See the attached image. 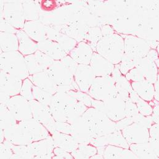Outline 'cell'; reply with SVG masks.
Returning a JSON list of instances; mask_svg holds the SVG:
<instances>
[{
  "label": "cell",
  "mask_w": 159,
  "mask_h": 159,
  "mask_svg": "<svg viewBox=\"0 0 159 159\" xmlns=\"http://www.w3.org/2000/svg\"><path fill=\"white\" fill-rule=\"evenodd\" d=\"M133 122L138 123L139 124H141L144 125V126L147 127L148 128H149L152 124H154V122L152 119L151 116H145L139 113V114L133 120Z\"/></svg>",
  "instance_id": "cell-51"
},
{
  "label": "cell",
  "mask_w": 159,
  "mask_h": 159,
  "mask_svg": "<svg viewBox=\"0 0 159 159\" xmlns=\"http://www.w3.org/2000/svg\"><path fill=\"white\" fill-rule=\"evenodd\" d=\"M159 104L156 105L153 107L152 113L151 114V117L154 123L159 124Z\"/></svg>",
  "instance_id": "cell-58"
},
{
  "label": "cell",
  "mask_w": 159,
  "mask_h": 159,
  "mask_svg": "<svg viewBox=\"0 0 159 159\" xmlns=\"http://www.w3.org/2000/svg\"><path fill=\"white\" fill-rule=\"evenodd\" d=\"M33 96L35 100L46 106H49L53 95L46 91L40 89L34 84Z\"/></svg>",
  "instance_id": "cell-42"
},
{
  "label": "cell",
  "mask_w": 159,
  "mask_h": 159,
  "mask_svg": "<svg viewBox=\"0 0 159 159\" xmlns=\"http://www.w3.org/2000/svg\"><path fill=\"white\" fill-rule=\"evenodd\" d=\"M121 131L129 146L147 143L149 139V128L138 123L133 122Z\"/></svg>",
  "instance_id": "cell-13"
},
{
  "label": "cell",
  "mask_w": 159,
  "mask_h": 159,
  "mask_svg": "<svg viewBox=\"0 0 159 159\" xmlns=\"http://www.w3.org/2000/svg\"><path fill=\"white\" fill-rule=\"evenodd\" d=\"M102 36H106V35H109L114 34L116 32L114 28L111 25H104L101 27Z\"/></svg>",
  "instance_id": "cell-57"
},
{
  "label": "cell",
  "mask_w": 159,
  "mask_h": 159,
  "mask_svg": "<svg viewBox=\"0 0 159 159\" xmlns=\"http://www.w3.org/2000/svg\"><path fill=\"white\" fill-rule=\"evenodd\" d=\"M116 88L117 96L121 98L125 101L129 98V91L132 88L131 82L126 79L125 75H122L116 81Z\"/></svg>",
  "instance_id": "cell-39"
},
{
  "label": "cell",
  "mask_w": 159,
  "mask_h": 159,
  "mask_svg": "<svg viewBox=\"0 0 159 159\" xmlns=\"http://www.w3.org/2000/svg\"><path fill=\"white\" fill-rule=\"evenodd\" d=\"M1 70L19 79H26L29 76L25 56L19 51L1 52Z\"/></svg>",
  "instance_id": "cell-4"
},
{
  "label": "cell",
  "mask_w": 159,
  "mask_h": 159,
  "mask_svg": "<svg viewBox=\"0 0 159 159\" xmlns=\"http://www.w3.org/2000/svg\"><path fill=\"white\" fill-rule=\"evenodd\" d=\"M4 134L5 139L14 145H27L51 136L46 127L34 119L18 121Z\"/></svg>",
  "instance_id": "cell-1"
},
{
  "label": "cell",
  "mask_w": 159,
  "mask_h": 159,
  "mask_svg": "<svg viewBox=\"0 0 159 159\" xmlns=\"http://www.w3.org/2000/svg\"><path fill=\"white\" fill-rule=\"evenodd\" d=\"M159 142L152 139L144 143L132 144L129 149L138 159H159Z\"/></svg>",
  "instance_id": "cell-17"
},
{
  "label": "cell",
  "mask_w": 159,
  "mask_h": 159,
  "mask_svg": "<svg viewBox=\"0 0 159 159\" xmlns=\"http://www.w3.org/2000/svg\"><path fill=\"white\" fill-rule=\"evenodd\" d=\"M61 62L70 70V71L74 75L77 70L79 64L69 55H67L66 57H64L61 60Z\"/></svg>",
  "instance_id": "cell-49"
},
{
  "label": "cell",
  "mask_w": 159,
  "mask_h": 159,
  "mask_svg": "<svg viewBox=\"0 0 159 159\" xmlns=\"http://www.w3.org/2000/svg\"><path fill=\"white\" fill-rule=\"evenodd\" d=\"M51 135L56 147H59L69 152H73L79 145L71 134L56 131Z\"/></svg>",
  "instance_id": "cell-30"
},
{
  "label": "cell",
  "mask_w": 159,
  "mask_h": 159,
  "mask_svg": "<svg viewBox=\"0 0 159 159\" xmlns=\"http://www.w3.org/2000/svg\"><path fill=\"white\" fill-rule=\"evenodd\" d=\"M32 83L40 89L54 95L57 93V86L49 76L47 71L29 75L28 77Z\"/></svg>",
  "instance_id": "cell-26"
},
{
  "label": "cell",
  "mask_w": 159,
  "mask_h": 159,
  "mask_svg": "<svg viewBox=\"0 0 159 159\" xmlns=\"http://www.w3.org/2000/svg\"><path fill=\"white\" fill-rule=\"evenodd\" d=\"M32 107L33 119L42 124L49 131L50 134L55 132L56 120L53 118L49 106L33 99L29 101Z\"/></svg>",
  "instance_id": "cell-11"
},
{
  "label": "cell",
  "mask_w": 159,
  "mask_h": 159,
  "mask_svg": "<svg viewBox=\"0 0 159 159\" xmlns=\"http://www.w3.org/2000/svg\"><path fill=\"white\" fill-rule=\"evenodd\" d=\"M71 135L79 144H90L92 139L91 128L88 123L82 116L75 120L72 124Z\"/></svg>",
  "instance_id": "cell-20"
},
{
  "label": "cell",
  "mask_w": 159,
  "mask_h": 159,
  "mask_svg": "<svg viewBox=\"0 0 159 159\" xmlns=\"http://www.w3.org/2000/svg\"><path fill=\"white\" fill-rule=\"evenodd\" d=\"M69 93L78 101L83 102L88 107H91L93 98H92L88 93H83L80 90H70Z\"/></svg>",
  "instance_id": "cell-44"
},
{
  "label": "cell",
  "mask_w": 159,
  "mask_h": 159,
  "mask_svg": "<svg viewBox=\"0 0 159 159\" xmlns=\"http://www.w3.org/2000/svg\"><path fill=\"white\" fill-rule=\"evenodd\" d=\"M46 31L47 39L57 42L67 55L78 43L74 39L48 26H46Z\"/></svg>",
  "instance_id": "cell-23"
},
{
  "label": "cell",
  "mask_w": 159,
  "mask_h": 159,
  "mask_svg": "<svg viewBox=\"0 0 159 159\" xmlns=\"http://www.w3.org/2000/svg\"><path fill=\"white\" fill-rule=\"evenodd\" d=\"M125 76L130 82L140 81L146 80L142 69L136 67L129 70Z\"/></svg>",
  "instance_id": "cell-45"
},
{
  "label": "cell",
  "mask_w": 159,
  "mask_h": 159,
  "mask_svg": "<svg viewBox=\"0 0 159 159\" xmlns=\"http://www.w3.org/2000/svg\"><path fill=\"white\" fill-rule=\"evenodd\" d=\"M103 157L106 159H138L129 149L113 145H107L105 147Z\"/></svg>",
  "instance_id": "cell-32"
},
{
  "label": "cell",
  "mask_w": 159,
  "mask_h": 159,
  "mask_svg": "<svg viewBox=\"0 0 159 159\" xmlns=\"http://www.w3.org/2000/svg\"><path fill=\"white\" fill-rule=\"evenodd\" d=\"M33 87L34 84L29 78L24 80L20 94L29 101L34 99L33 96Z\"/></svg>",
  "instance_id": "cell-43"
},
{
  "label": "cell",
  "mask_w": 159,
  "mask_h": 159,
  "mask_svg": "<svg viewBox=\"0 0 159 159\" xmlns=\"http://www.w3.org/2000/svg\"><path fill=\"white\" fill-rule=\"evenodd\" d=\"M96 52L114 65L119 64L124 54V39L115 32L102 36L96 45Z\"/></svg>",
  "instance_id": "cell-2"
},
{
  "label": "cell",
  "mask_w": 159,
  "mask_h": 159,
  "mask_svg": "<svg viewBox=\"0 0 159 159\" xmlns=\"http://www.w3.org/2000/svg\"><path fill=\"white\" fill-rule=\"evenodd\" d=\"M41 11L45 12H51L56 9L57 2L54 1H40Z\"/></svg>",
  "instance_id": "cell-52"
},
{
  "label": "cell",
  "mask_w": 159,
  "mask_h": 159,
  "mask_svg": "<svg viewBox=\"0 0 159 159\" xmlns=\"http://www.w3.org/2000/svg\"><path fill=\"white\" fill-rule=\"evenodd\" d=\"M38 49L54 61H61L67 56L57 42L48 39L38 43Z\"/></svg>",
  "instance_id": "cell-25"
},
{
  "label": "cell",
  "mask_w": 159,
  "mask_h": 159,
  "mask_svg": "<svg viewBox=\"0 0 159 159\" xmlns=\"http://www.w3.org/2000/svg\"><path fill=\"white\" fill-rule=\"evenodd\" d=\"M23 80L1 70V94L10 98L20 94Z\"/></svg>",
  "instance_id": "cell-19"
},
{
  "label": "cell",
  "mask_w": 159,
  "mask_h": 159,
  "mask_svg": "<svg viewBox=\"0 0 159 159\" xmlns=\"http://www.w3.org/2000/svg\"><path fill=\"white\" fill-rule=\"evenodd\" d=\"M77 101L69 91H57L52 96L49 107L53 118L57 121L66 122V111Z\"/></svg>",
  "instance_id": "cell-7"
},
{
  "label": "cell",
  "mask_w": 159,
  "mask_h": 159,
  "mask_svg": "<svg viewBox=\"0 0 159 159\" xmlns=\"http://www.w3.org/2000/svg\"><path fill=\"white\" fill-rule=\"evenodd\" d=\"M124 39V54L135 59L146 57L151 49L146 40L133 35H122Z\"/></svg>",
  "instance_id": "cell-9"
},
{
  "label": "cell",
  "mask_w": 159,
  "mask_h": 159,
  "mask_svg": "<svg viewBox=\"0 0 159 159\" xmlns=\"http://www.w3.org/2000/svg\"><path fill=\"white\" fill-rule=\"evenodd\" d=\"M93 53V50L86 42L81 41L69 55L79 65H89Z\"/></svg>",
  "instance_id": "cell-24"
},
{
  "label": "cell",
  "mask_w": 159,
  "mask_h": 159,
  "mask_svg": "<svg viewBox=\"0 0 159 159\" xmlns=\"http://www.w3.org/2000/svg\"><path fill=\"white\" fill-rule=\"evenodd\" d=\"M23 30L37 43L47 39L46 25L40 20L25 21Z\"/></svg>",
  "instance_id": "cell-27"
},
{
  "label": "cell",
  "mask_w": 159,
  "mask_h": 159,
  "mask_svg": "<svg viewBox=\"0 0 159 159\" xmlns=\"http://www.w3.org/2000/svg\"><path fill=\"white\" fill-rule=\"evenodd\" d=\"M97 154V148L91 144H80L78 148L71 152L74 159H91Z\"/></svg>",
  "instance_id": "cell-38"
},
{
  "label": "cell",
  "mask_w": 159,
  "mask_h": 159,
  "mask_svg": "<svg viewBox=\"0 0 159 159\" xmlns=\"http://www.w3.org/2000/svg\"><path fill=\"white\" fill-rule=\"evenodd\" d=\"M1 17L17 30H23L25 23L22 1H1Z\"/></svg>",
  "instance_id": "cell-5"
},
{
  "label": "cell",
  "mask_w": 159,
  "mask_h": 159,
  "mask_svg": "<svg viewBox=\"0 0 159 159\" xmlns=\"http://www.w3.org/2000/svg\"><path fill=\"white\" fill-rule=\"evenodd\" d=\"M133 123V120L125 117L123 119L120 120L119 121L116 122V127L118 129L121 130V129L126 128L127 126H128Z\"/></svg>",
  "instance_id": "cell-55"
},
{
  "label": "cell",
  "mask_w": 159,
  "mask_h": 159,
  "mask_svg": "<svg viewBox=\"0 0 159 159\" xmlns=\"http://www.w3.org/2000/svg\"><path fill=\"white\" fill-rule=\"evenodd\" d=\"M32 159H52L56 146L51 135L48 138L29 144Z\"/></svg>",
  "instance_id": "cell-15"
},
{
  "label": "cell",
  "mask_w": 159,
  "mask_h": 159,
  "mask_svg": "<svg viewBox=\"0 0 159 159\" xmlns=\"http://www.w3.org/2000/svg\"><path fill=\"white\" fill-rule=\"evenodd\" d=\"M53 153L54 156L52 159H74L70 152H69L59 147H55L53 151Z\"/></svg>",
  "instance_id": "cell-50"
},
{
  "label": "cell",
  "mask_w": 159,
  "mask_h": 159,
  "mask_svg": "<svg viewBox=\"0 0 159 159\" xmlns=\"http://www.w3.org/2000/svg\"><path fill=\"white\" fill-rule=\"evenodd\" d=\"M96 77L89 65H79L74 75V80L81 91L88 94L89 88Z\"/></svg>",
  "instance_id": "cell-21"
},
{
  "label": "cell",
  "mask_w": 159,
  "mask_h": 159,
  "mask_svg": "<svg viewBox=\"0 0 159 159\" xmlns=\"http://www.w3.org/2000/svg\"><path fill=\"white\" fill-rule=\"evenodd\" d=\"M154 99L159 102V79L157 80L154 83Z\"/></svg>",
  "instance_id": "cell-60"
},
{
  "label": "cell",
  "mask_w": 159,
  "mask_h": 159,
  "mask_svg": "<svg viewBox=\"0 0 159 159\" xmlns=\"http://www.w3.org/2000/svg\"><path fill=\"white\" fill-rule=\"evenodd\" d=\"M6 105L17 121L33 119L29 101L20 94L11 97Z\"/></svg>",
  "instance_id": "cell-10"
},
{
  "label": "cell",
  "mask_w": 159,
  "mask_h": 159,
  "mask_svg": "<svg viewBox=\"0 0 159 159\" xmlns=\"http://www.w3.org/2000/svg\"><path fill=\"white\" fill-rule=\"evenodd\" d=\"M131 86L133 91L142 99L147 102H151L154 100V83L145 80L140 81L131 82Z\"/></svg>",
  "instance_id": "cell-29"
},
{
  "label": "cell",
  "mask_w": 159,
  "mask_h": 159,
  "mask_svg": "<svg viewBox=\"0 0 159 159\" xmlns=\"http://www.w3.org/2000/svg\"><path fill=\"white\" fill-rule=\"evenodd\" d=\"M25 21L40 20L41 8L39 1H22Z\"/></svg>",
  "instance_id": "cell-33"
},
{
  "label": "cell",
  "mask_w": 159,
  "mask_h": 159,
  "mask_svg": "<svg viewBox=\"0 0 159 159\" xmlns=\"http://www.w3.org/2000/svg\"><path fill=\"white\" fill-rule=\"evenodd\" d=\"M47 72L57 86H71L75 90H80L74 80V74L61 61H54Z\"/></svg>",
  "instance_id": "cell-8"
},
{
  "label": "cell",
  "mask_w": 159,
  "mask_h": 159,
  "mask_svg": "<svg viewBox=\"0 0 159 159\" xmlns=\"http://www.w3.org/2000/svg\"><path fill=\"white\" fill-rule=\"evenodd\" d=\"M1 129L5 131L15 126L17 121L8 109L6 104H1Z\"/></svg>",
  "instance_id": "cell-37"
},
{
  "label": "cell",
  "mask_w": 159,
  "mask_h": 159,
  "mask_svg": "<svg viewBox=\"0 0 159 159\" xmlns=\"http://www.w3.org/2000/svg\"><path fill=\"white\" fill-rule=\"evenodd\" d=\"M129 99L136 104L139 112L141 114L145 116H151L153 107L149 104V102H147L139 98L132 88L129 91Z\"/></svg>",
  "instance_id": "cell-36"
},
{
  "label": "cell",
  "mask_w": 159,
  "mask_h": 159,
  "mask_svg": "<svg viewBox=\"0 0 159 159\" xmlns=\"http://www.w3.org/2000/svg\"><path fill=\"white\" fill-rule=\"evenodd\" d=\"M51 27L74 39L77 43L85 41L90 27L80 20H73L66 25L50 26Z\"/></svg>",
  "instance_id": "cell-14"
},
{
  "label": "cell",
  "mask_w": 159,
  "mask_h": 159,
  "mask_svg": "<svg viewBox=\"0 0 159 159\" xmlns=\"http://www.w3.org/2000/svg\"><path fill=\"white\" fill-rule=\"evenodd\" d=\"M103 102L102 112L110 119L117 122L125 117V101L121 98L117 96Z\"/></svg>",
  "instance_id": "cell-16"
},
{
  "label": "cell",
  "mask_w": 159,
  "mask_h": 159,
  "mask_svg": "<svg viewBox=\"0 0 159 159\" xmlns=\"http://www.w3.org/2000/svg\"><path fill=\"white\" fill-rule=\"evenodd\" d=\"M88 108L83 102L77 100L67 109L66 113V122L72 124L75 120L81 117Z\"/></svg>",
  "instance_id": "cell-35"
},
{
  "label": "cell",
  "mask_w": 159,
  "mask_h": 159,
  "mask_svg": "<svg viewBox=\"0 0 159 159\" xmlns=\"http://www.w3.org/2000/svg\"><path fill=\"white\" fill-rule=\"evenodd\" d=\"M90 144L96 148L106 147L107 145H113L123 148L129 149V146L124 138L121 130L117 129L108 134L93 138L91 139Z\"/></svg>",
  "instance_id": "cell-18"
},
{
  "label": "cell",
  "mask_w": 159,
  "mask_h": 159,
  "mask_svg": "<svg viewBox=\"0 0 159 159\" xmlns=\"http://www.w3.org/2000/svg\"><path fill=\"white\" fill-rule=\"evenodd\" d=\"M55 132H60L62 133L70 134L72 132V125L71 124L65 121H57L55 123Z\"/></svg>",
  "instance_id": "cell-48"
},
{
  "label": "cell",
  "mask_w": 159,
  "mask_h": 159,
  "mask_svg": "<svg viewBox=\"0 0 159 159\" xmlns=\"http://www.w3.org/2000/svg\"><path fill=\"white\" fill-rule=\"evenodd\" d=\"M17 31V29H15L13 26H12L4 19L1 17V32L16 34Z\"/></svg>",
  "instance_id": "cell-53"
},
{
  "label": "cell",
  "mask_w": 159,
  "mask_h": 159,
  "mask_svg": "<svg viewBox=\"0 0 159 159\" xmlns=\"http://www.w3.org/2000/svg\"><path fill=\"white\" fill-rule=\"evenodd\" d=\"M136 67L142 69L146 80L154 83L159 79V67L154 61L148 57L139 59Z\"/></svg>",
  "instance_id": "cell-31"
},
{
  "label": "cell",
  "mask_w": 159,
  "mask_h": 159,
  "mask_svg": "<svg viewBox=\"0 0 159 159\" xmlns=\"http://www.w3.org/2000/svg\"><path fill=\"white\" fill-rule=\"evenodd\" d=\"M88 94L94 99L101 101L116 97V81L111 76L96 77L89 88Z\"/></svg>",
  "instance_id": "cell-6"
},
{
  "label": "cell",
  "mask_w": 159,
  "mask_h": 159,
  "mask_svg": "<svg viewBox=\"0 0 159 159\" xmlns=\"http://www.w3.org/2000/svg\"><path fill=\"white\" fill-rule=\"evenodd\" d=\"M82 117L89 125L92 138L104 136L118 129L116 122L110 119L104 112L94 108L89 107Z\"/></svg>",
  "instance_id": "cell-3"
},
{
  "label": "cell",
  "mask_w": 159,
  "mask_h": 159,
  "mask_svg": "<svg viewBox=\"0 0 159 159\" xmlns=\"http://www.w3.org/2000/svg\"><path fill=\"white\" fill-rule=\"evenodd\" d=\"M139 59H135L123 54L121 60L119 64V69L123 75H125L129 70L134 68L139 61Z\"/></svg>",
  "instance_id": "cell-41"
},
{
  "label": "cell",
  "mask_w": 159,
  "mask_h": 159,
  "mask_svg": "<svg viewBox=\"0 0 159 159\" xmlns=\"http://www.w3.org/2000/svg\"><path fill=\"white\" fill-rule=\"evenodd\" d=\"M102 37V34L100 27H91L88 30L85 42L91 46L94 52H96V45Z\"/></svg>",
  "instance_id": "cell-40"
},
{
  "label": "cell",
  "mask_w": 159,
  "mask_h": 159,
  "mask_svg": "<svg viewBox=\"0 0 159 159\" xmlns=\"http://www.w3.org/2000/svg\"><path fill=\"white\" fill-rule=\"evenodd\" d=\"M16 35L19 41V51L24 56L35 53L38 49V43L32 40L23 30H18Z\"/></svg>",
  "instance_id": "cell-28"
},
{
  "label": "cell",
  "mask_w": 159,
  "mask_h": 159,
  "mask_svg": "<svg viewBox=\"0 0 159 159\" xmlns=\"http://www.w3.org/2000/svg\"><path fill=\"white\" fill-rule=\"evenodd\" d=\"M1 52H9L19 51V41L16 34L1 32Z\"/></svg>",
  "instance_id": "cell-34"
},
{
  "label": "cell",
  "mask_w": 159,
  "mask_h": 159,
  "mask_svg": "<svg viewBox=\"0 0 159 159\" xmlns=\"http://www.w3.org/2000/svg\"><path fill=\"white\" fill-rule=\"evenodd\" d=\"M146 57H148L150 60L154 61L156 63V64L157 65V66L159 67V52L157 51L156 49H151L150 51H149L148 54H147Z\"/></svg>",
  "instance_id": "cell-56"
},
{
  "label": "cell",
  "mask_w": 159,
  "mask_h": 159,
  "mask_svg": "<svg viewBox=\"0 0 159 159\" xmlns=\"http://www.w3.org/2000/svg\"><path fill=\"white\" fill-rule=\"evenodd\" d=\"M12 144L6 139L2 143H1L0 158L1 159H12L14 152L12 149Z\"/></svg>",
  "instance_id": "cell-46"
},
{
  "label": "cell",
  "mask_w": 159,
  "mask_h": 159,
  "mask_svg": "<svg viewBox=\"0 0 159 159\" xmlns=\"http://www.w3.org/2000/svg\"><path fill=\"white\" fill-rule=\"evenodd\" d=\"M122 75L120 70L119 69V64L115 65V67L113 70V72L112 73L111 77H112V79L114 80L115 81H116L118 79H119L120 77Z\"/></svg>",
  "instance_id": "cell-59"
},
{
  "label": "cell",
  "mask_w": 159,
  "mask_h": 159,
  "mask_svg": "<svg viewBox=\"0 0 159 159\" xmlns=\"http://www.w3.org/2000/svg\"><path fill=\"white\" fill-rule=\"evenodd\" d=\"M29 75L45 72L53 64L54 60L38 50L35 53L25 56Z\"/></svg>",
  "instance_id": "cell-12"
},
{
  "label": "cell",
  "mask_w": 159,
  "mask_h": 159,
  "mask_svg": "<svg viewBox=\"0 0 159 159\" xmlns=\"http://www.w3.org/2000/svg\"><path fill=\"white\" fill-rule=\"evenodd\" d=\"M149 139L159 141V124L154 123L149 128Z\"/></svg>",
  "instance_id": "cell-54"
},
{
  "label": "cell",
  "mask_w": 159,
  "mask_h": 159,
  "mask_svg": "<svg viewBox=\"0 0 159 159\" xmlns=\"http://www.w3.org/2000/svg\"><path fill=\"white\" fill-rule=\"evenodd\" d=\"M139 114L136 104L129 98L125 101V117L131 119H134Z\"/></svg>",
  "instance_id": "cell-47"
},
{
  "label": "cell",
  "mask_w": 159,
  "mask_h": 159,
  "mask_svg": "<svg viewBox=\"0 0 159 159\" xmlns=\"http://www.w3.org/2000/svg\"><path fill=\"white\" fill-rule=\"evenodd\" d=\"M89 66L96 77L111 76L115 67L114 64L96 52H94Z\"/></svg>",
  "instance_id": "cell-22"
}]
</instances>
